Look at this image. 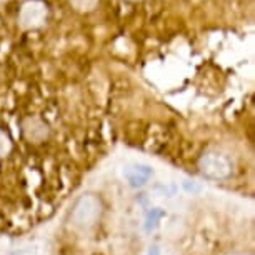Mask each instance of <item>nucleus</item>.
Instances as JSON below:
<instances>
[{
  "label": "nucleus",
  "mask_w": 255,
  "mask_h": 255,
  "mask_svg": "<svg viewBox=\"0 0 255 255\" xmlns=\"http://www.w3.org/2000/svg\"><path fill=\"white\" fill-rule=\"evenodd\" d=\"M70 3L79 12H90L97 7L99 0H70Z\"/></svg>",
  "instance_id": "nucleus-5"
},
{
  "label": "nucleus",
  "mask_w": 255,
  "mask_h": 255,
  "mask_svg": "<svg viewBox=\"0 0 255 255\" xmlns=\"http://www.w3.org/2000/svg\"><path fill=\"white\" fill-rule=\"evenodd\" d=\"M148 255H160V252H158V249H152L150 252H148Z\"/></svg>",
  "instance_id": "nucleus-6"
},
{
  "label": "nucleus",
  "mask_w": 255,
  "mask_h": 255,
  "mask_svg": "<svg viewBox=\"0 0 255 255\" xmlns=\"http://www.w3.org/2000/svg\"><path fill=\"white\" fill-rule=\"evenodd\" d=\"M84 205L87 210L82 209V205L77 202L74 209V219L77 224H92V220L97 217V200L94 197H82Z\"/></svg>",
  "instance_id": "nucleus-3"
},
{
  "label": "nucleus",
  "mask_w": 255,
  "mask_h": 255,
  "mask_svg": "<svg viewBox=\"0 0 255 255\" xmlns=\"http://www.w3.org/2000/svg\"><path fill=\"white\" fill-rule=\"evenodd\" d=\"M49 7L42 0H27L18 10V23L23 28H38L47 22Z\"/></svg>",
  "instance_id": "nucleus-2"
},
{
  "label": "nucleus",
  "mask_w": 255,
  "mask_h": 255,
  "mask_svg": "<svg viewBox=\"0 0 255 255\" xmlns=\"http://www.w3.org/2000/svg\"><path fill=\"white\" fill-rule=\"evenodd\" d=\"M124 175L132 187H140L152 177V168L147 165H138V163H135V165H128L125 168Z\"/></svg>",
  "instance_id": "nucleus-4"
},
{
  "label": "nucleus",
  "mask_w": 255,
  "mask_h": 255,
  "mask_svg": "<svg viewBox=\"0 0 255 255\" xmlns=\"http://www.w3.org/2000/svg\"><path fill=\"white\" fill-rule=\"evenodd\" d=\"M199 168L205 177L215 180H224L232 174V163L219 152H205L199 158Z\"/></svg>",
  "instance_id": "nucleus-1"
}]
</instances>
